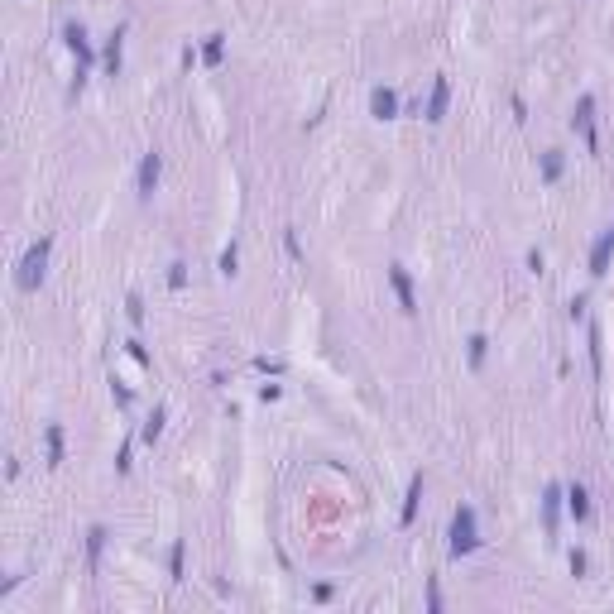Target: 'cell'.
I'll use <instances>...</instances> for the list:
<instances>
[{
    "label": "cell",
    "instance_id": "obj_1",
    "mask_svg": "<svg viewBox=\"0 0 614 614\" xmlns=\"http://www.w3.org/2000/svg\"><path fill=\"white\" fill-rule=\"evenodd\" d=\"M480 547V537H475V509L461 504L452 518V557H466V552H475Z\"/></svg>",
    "mask_w": 614,
    "mask_h": 614
},
{
    "label": "cell",
    "instance_id": "obj_2",
    "mask_svg": "<svg viewBox=\"0 0 614 614\" xmlns=\"http://www.w3.org/2000/svg\"><path fill=\"white\" fill-rule=\"evenodd\" d=\"M49 245H53V241L29 245V255L20 260V288H39V279H44V264H49Z\"/></svg>",
    "mask_w": 614,
    "mask_h": 614
},
{
    "label": "cell",
    "instance_id": "obj_3",
    "mask_svg": "<svg viewBox=\"0 0 614 614\" xmlns=\"http://www.w3.org/2000/svg\"><path fill=\"white\" fill-rule=\"evenodd\" d=\"M389 283H394V293H399V302H403V312H418V298H413V283H408V274H403L399 264L389 269Z\"/></svg>",
    "mask_w": 614,
    "mask_h": 614
},
{
    "label": "cell",
    "instance_id": "obj_4",
    "mask_svg": "<svg viewBox=\"0 0 614 614\" xmlns=\"http://www.w3.org/2000/svg\"><path fill=\"white\" fill-rule=\"evenodd\" d=\"M590 110H595V101H590V96H581V106H576V115H571V125L586 134V144L595 149V125H590Z\"/></svg>",
    "mask_w": 614,
    "mask_h": 614
},
{
    "label": "cell",
    "instance_id": "obj_5",
    "mask_svg": "<svg viewBox=\"0 0 614 614\" xmlns=\"http://www.w3.org/2000/svg\"><path fill=\"white\" fill-rule=\"evenodd\" d=\"M154 183H159V154H144V163H139V197H149Z\"/></svg>",
    "mask_w": 614,
    "mask_h": 614
},
{
    "label": "cell",
    "instance_id": "obj_6",
    "mask_svg": "<svg viewBox=\"0 0 614 614\" xmlns=\"http://www.w3.org/2000/svg\"><path fill=\"white\" fill-rule=\"evenodd\" d=\"M370 106H374V115H379V120H394V110H399V96H394V91H374V96H370Z\"/></svg>",
    "mask_w": 614,
    "mask_h": 614
},
{
    "label": "cell",
    "instance_id": "obj_7",
    "mask_svg": "<svg viewBox=\"0 0 614 614\" xmlns=\"http://www.w3.org/2000/svg\"><path fill=\"white\" fill-rule=\"evenodd\" d=\"M442 110H447V77H437V87H432V106H428V120H442Z\"/></svg>",
    "mask_w": 614,
    "mask_h": 614
},
{
    "label": "cell",
    "instance_id": "obj_8",
    "mask_svg": "<svg viewBox=\"0 0 614 614\" xmlns=\"http://www.w3.org/2000/svg\"><path fill=\"white\" fill-rule=\"evenodd\" d=\"M63 34H68V49H72V53L91 58V49H87V29H82V25H68V29H63Z\"/></svg>",
    "mask_w": 614,
    "mask_h": 614
},
{
    "label": "cell",
    "instance_id": "obj_9",
    "mask_svg": "<svg viewBox=\"0 0 614 614\" xmlns=\"http://www.w3.org/2000/svg\"><path fill=\"white\" fill-rule=\"evenodd\" d=\"M571 513H576V518H590V494L581 485H571Z\"/></svg>",
    "mask_w": 614,
    "mask_h": 614
},
{
    "label": "cell",
    "instance_id": "obj_10",
    "mask_svg": "<svg viewBox=\"0 0 614 614\" xmlns=\"http://www.w3.org/2000/svg\"><path fill=\"white\" fill-rule=\"evenodd\" d=\"M418 499H423V475L413 480V490H408V504H403V523H413V509H418Z\"/></svg>",
    "mask_w": 614,
    "mask_h": 614
},
{
    "label": "cell",
    "instance_id": "obj_11",
    "mask_svg": "<svg viewBox=\"0 0 614 614\" xmlns=\"http://www.w3.org/2000/svg\"><path fill=\"white\" fill-rule=\"evenodd\" d=\"M101 542H106V528H91V533H87V557H91V566L101 557Z\"/></svg>",
    "mask_w": 614,
    "mask_h": 614
},
{
    "label": "cell",
    "instance_id": "obj_12",
    "mask_svg": "<svg viewBox=\"0 0 614 614\" xmlns=\"http://www.w3.org/2000/svg\"><path fill=\"white\" fill-rule=\"evenodd\" d=\"M63 461V428H49V466Z\"/></svg>",
    "mask_w": 614,
    "mask_h": 614
},
{
    "label": "cell",
    "instance_id": "obj_13",
    "mask_svg": "<svg viewBox=\"0 0 614 614\" xmlns=\"http://www.w3.org/2000/svg\"><path fill=\"white\" fill-rule=\"evenodd\" d=\"M163 432V408H154V418H149V423H144V442H154V437H159Z\"/></svg>",
    "mask_w": 614,
    "mask_h": 614
},
{
    "label": "cell",
    "instance_id": "obj_14",
    "mask_svg": "<svg viewBox=\"0 0 614 614\" xmlns=\"http://www.w3.org/2000/svg\"><path fill=\"white\" fill-rule=\"evenodd\" d=\"M207 63H221V34L207 39Z\"/></svg>",
    "mask_w": 614,
    "mask_h": 614
},
{
    "label": "cell",
    "instance_id": "obj_15",
    "mask_svg": "<svg viewBox=\"0 0 614 614\" xmlns=\"http://www.w3.org/2000/svg\"><path fill=\"white\" fill-rule=\"evenodd\" d=\"M485 360V336H475V341H471V365H480Z\"/></svg>",
    "mask_w": 614,
    "mask_h": 614
}]
</instances>
